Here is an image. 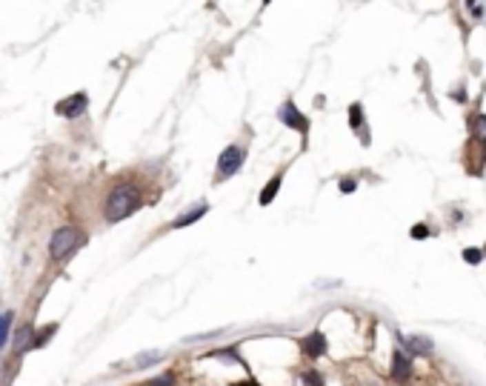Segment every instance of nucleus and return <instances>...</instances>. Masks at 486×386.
Returning <instances> with one entry per match:
<instances>
[{
    "mask_svg": "<svg viewBox=\"0 0 486 386\" xmlns=\"http://www.w3.org/2000/svg\"><path fill=\"white\" fill-rule=\"evenodd\" d=\"M146 386H174V378L172 375H161V378H152Z\"/></svg>",
    "mask_w": 486,
    "mask_h": 386,
    "instance_id": "18",
    "label": "nucleus"
},
{
    "mask_svg": "<svg viewBox=\"0 0 486 386\" xmlns=\"http://www.w3.org/2000/svg\"><path fill=\"white\" fill-rule=\"evenodd\" d=\"M281 181H283V175H275V178H269V183L263 186V192H261V206H269L272 203V198L281 192Z\"/></svg>",
    "mask_w": 486,
    "mask_h": 386,
    "instance_id": "10",
    "label": "nucleus"
},
{
    "mask_svg": "<svg viewBox=\"0 0 486 386\" xmlns=\"http://www.w3.org/2000/svg\"><path fill=\"white\" fill-rule=\"evenodd\" d=\"M326 349H329V343H326V335H323V332H309V335L301 341V352H303L306 358H312V360L323 358Z\"/></svg>",
    "mask_w": 486,
    "mask_h": 386,
    "instance_id": "6",
    "label": "nucleus"
},
{
    "mask_svg": "<svg viewBox=\"0 0 486 386\" xmlns=\"http://www.w3.org/2000/svg\"><path fill=\"white\" fill-rule=\"evenodd\" d=\"M463 261H466V263H480V261H483V249L469 246V249L463 252Z\"/></svg>",
    "mask_w": 486,
    "mask_h": 386,
    "instance_id": "17",
    "label": "nucleus"
},
{
    "mask_svg": "<svg viewBox=\"0 0 486 386\" xmlns=\"http://www.w3.org/2000/svg\"><path fill=\"white\" fill-rule=\"evenodd\" d=\"M12 326H14V312H0V352H3V346L9 343Z\"/></svg>",
    "mask_w": 486,
    "mask_h": 386,
    "instance_id": "11",
    "label": "nucleus"
},
{
    "mask_svg": "<svg viewBox=\"0 0 486 386\" xmlns=\"http://www.w3.org/2000/svg\"><path fill=\"white\" fill-rule=\"evenodd\" d=\"M206 209H209L206 203H201V206H194L192 212H186V215H181L178 221H174V223H172V229H183V226H189V223H194V221H198V218H203V215H206Z\"/></svg>",
    "mask_w": 486,
    "mask_h": 386,
    "instance_id": "9",
    "label": "nucleus"
},
{
    "mask_svg": "<svg viewBox=\"0 0 486 386\" xmlns=\"http://www.w3.org/2000/svg\"><path fill=\"white\" fill-rule=\"evenodd\" d=\"M158 358H161V352H146V355L138 358V363H134V366H149L152 360H158Z\"/></svg>",
    "mask_w": 486,
    "mask_h": 386,
    "instance_id": "19",
    "label": "nucleus"
},
{
    "mask_svg": "<svg viewBox=\"0 0 486 386\" xmlns=\"http://www.w3.org/2000/svg\"><path fill=\"white\" fill-rule=\"evenodd\" d=\"M403 346H406V349H412L415 355H429L432 352V343L426 338H403Z\"/></svg>",
    "mask_w": 486,
    "mask_h": 386,
    "instance_id": "12",
    "label": "nucleus"
},
{
    "mask_svg": "<svg viewBox=\"0 0 486 386\" xmlns=\"http://www.w3.org/2000/svg\"><path fill=\"white\" fill-rule=\"evenodd\" d=\"M243 161H246V149L243 146H226L221 152V158H218V181H226L232 175H238Z\"/></svg>",
    "mask_w": 486,
    "mask_h": 386,
    "instance_id": "3",
    "label": "nucleus"
},
{
    "mask_svg": "<svg viewBox=\"0 0 486 386\" xmlns=\"http://www.w3.org/2000/svg\"><path fill=\"white\" fill-rule=\"evenodd\" d=\"M389 372H392V378L401 380V383H406L412 378V360H409V355H406L403 349L392 352V369H389Z\"/></svg>",
    "mask_w": 486,
    "mask_h": 386,
    "instance_id": "7",
    "label": "nucleus"
},
{
    "mask_svg": "<svg viewBox=\"0 0 486 386\" xmlns=\"http://www.w3.org/2000/svg\"><path fill=\"white\" fill-rule=\"evenodd\" d=\"M426 235H429V232H426V226H423V223L412 226V238H418V241H421V238H426Z\"/></svg>",
    "mask_w": 486,
    "mask_h": 386,
    "instance_id": "20",
    "label": "nucleus"
},
{
    "mask_svg": "<svg viewBox=\"0 0 486 386\" xmlns=\"http://www.w3.org/2000/svg\"><path fill=\"white\" fill-rule=\"evenodd\" d=\"M301 380H303L306 386H326V383H323V375H321L318 369H306V372L301 375Z\"/></svg>",
    "mask_w": 486,
    "mask_h": 386,
    "instance_id": "14",
    "label": "nucleus"
},
{
    "mask_svg": "<svg viewBox=\"0 0 486 386\" xmlns=\"http://www.w3.org/2000/svg\"><path fill=\"white\" fill-rule=\"evenodd\" d=\"M349 123H352V129H361V123H363V109H361V103L349 106Z\"/></svg>",
    "mask_w": 486,
    "mask_h": 386,
    "instance_id": "15",
    "label": "nucleus"
},
{
    "mask_svg": "<svg viewBox=\"0 0 486 386\" xmlns=\"http://www.w3.org/2000/svg\"><path fill=\"white\" fill-rule=\"evenodd\" d=\"M232 386H261L255 378H249V380H238V383H232Z\"/></svg>",
    "mask_w": 486,
    "mask_h": 386,
    "instance_id": "22",
    "label": "nucleus"
},
{
    "mask_svg": "<svg viewBox=\"0 0 486 386\" xmlns=\"http://www.w3.org/2000/svg\"><path fill=\"white\" fill-rule=\"evenodd\" d=\"M83 243V232L77 226H61L54 229V235L49 241V258L52 261H66L69 255H74V249Z\"/></svg>",
    "mask_w": 486,
    "mask_h": 386,
    "instance_id": "2",
    "label": "nucleus"
},
{
    "mask_svg": "<svg viewBox=\"0 0 486 386\" xmlns=\"http://www.w3.org/2000/svg\"><path fill=\"white\" fill-rule=\"evenodd\" d=\"M141 206H143L141 189L134 183H118L109 192V198L103 203V218H106V223H121L129 215H134Z\"/></svg>",
    "mask_w": 486,
    "mask_h": 386,
    "instance_id": "1",
    "label": "nucleus"
},
{
    "mask_svg": "<svg viewBox=\"0 0 486 386\" xmlns=\"http://www.w3.org/2000/svg\"><path fill=\"white\" fill-rule=\"evenodd\" d=\"M341 192H355V178H343L341 181Z\"/></svg>",
    "mask_w": 486,
    "mask_h": 386,
    "instance_id": "21",
    "label": "nucleus"
},
{
    "mask_svg": "<svg viewBox=\"0 0 486 386\" xmlns=\"http://www.w3.org/2000/svg\"><path fill=\"white\" fill-rule=\"evenodd\" d=\"M54 329H57V323H49L43 332H37V335H34V343H32V349H41V346H46V341L54 335Z\"/></svg>",
    "mask_w": 486,
    "mask_h": 386,
    "instance_id": "13",
    "label": "nucleus"
},
{
    "mask_svg": "<svg viewBox=\"0 0 486 386\" xmlns=\"http://www.w3.org/2000/svg\"><path fill=\"white\" fill-rule=\"evenodd\" d=\"M12 343H14V355H23V352H29V349H32V343H34V326H32V323L21 326Z\"/></svg>",
    "mask_w": 486,
    "mask_h": 386,
    "instance_id": "8",
    "label": "nucleus"
},
{
    "mask_svg": "<svg viewBox=\"0 0 486 386\" xmlns=\"http://www.w3.org/2000/svg\"><path fill=\"white\" fill-rule=\"evenodd\" d=\"M472 134H475L478 141L486 143V114H478V118H475V123H472Z\"/></svg>",
    "mask_w": 486,
    "mask_h": 386,
    "instance_id": "16",
    "label": "nucleus"
},
{
    "mask_svg": "<svg viewBox=\"0 0 486 386\" xmlns=\"http://www.w3.org/2000/svg\"><path fill=\"white\" fill-rule=\"evenodd\" d=\"M86 109H89V94H86V92H74V94H69V98H63V101L54 103V112L61 114V118H66V121L81 118Z\"/></svg>",
    "mask_w": 486,
    "mask_h": 386,
    "instance_id": "4",
    "label": "nucleus"
},
{
    "mask_svg": "<svg viewBox=\"0 0 486 386\" xmlns=\"http://www.w3.org/2000/svg\"><path fill=\"white\" fill-rule=\"evenodd\" d=\"M278 121H281V123H286L289 129L301 132V134H306V132H309V121H306L303 114L298 112V106L292 103V101H286V103L278 109Z\"/></svg>",
    "mask_w": 486,
    "mask_h": 386,
    "instance_id": "5",
    "label": "nucleus"
}]
</instances>
